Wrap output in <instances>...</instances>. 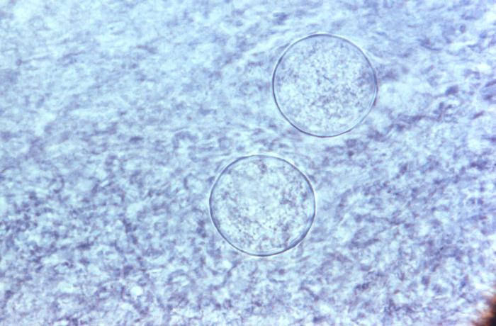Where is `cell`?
Masks as SVG:
<instances>
[{"label": "cell", "mask_w": 496, "mask_h": 326, "mask_svg": "<svg viewBox=\"0 0 496 326\" xmlns=\"http://www.w3.org/2000/svg\"><path fill=\"white\" fill-rule=\"evenodd\" d=\"M209 211L218 233L239 251L270 256L308 235L315 215L313 188L287 160L252 154L229 164L214 183Z\"/></svg>", "instance_id": "obj_1"}, {"label": "cell", "mask_w": 496, "mask_h": 326, "mask_svg": "<svg viewBox=\"0 0 496 326\" xmlns=\"http://www.w3.org/2000/svg\"><path fill=\"white\" fill-rule=\"evenodd\" d=\"M374 88L373 74L359 50L322 33L291 45L272 79L275 103L283 118L301 133L319 137L357 124L370 108Z\"/></svg>", "instance_id": "obj_2"}]
</instances>
